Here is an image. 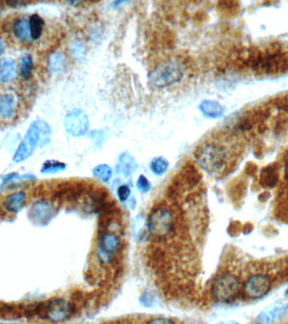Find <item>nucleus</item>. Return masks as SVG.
I'll use <instances>...</instances> for the list:
<instances>
[{
    "label": "nucleus",
    "instance_id": "nucleus-1",
    "mask_svg": "<svg viewBox=\"0 0 288 324\" xmlns=\"http://www.w3.org/2000/svg\"><path fill=\"white\" fill-rule=\"evenodd\" d=\"M52 130L46 122L35 121L31 124L25 138L17 149L13 157L15 163L28 159L37 146L43 147L50 142Z\"/></svg>",
    "mask_w": 288,
    "mask_h": 324
},
{
    "label": "nucleus",
    "instance_id": "nucleus-2",
    "mask_svg": "<svg viewBox=\"0 0 288 324\" xmlns=\"http://www.w3.org/2000/svg\"><path fill=\"white\" fill-rule=\"evenodd\" d=\"M147 229L154 239L160 241L171 237L175 229V218L172 210L166 206H156L148 214Z\"/></svg>",
    "mask_w": 288,
    "mask_h": 324
},
{
    "label": "nucleus",
    "instance_id": "nucleus-3",
    "mask_svg": "<svg viewBox=\"0 0 288 324\" xmlns=\"http://www.w3.org/2000/svg\"><path fill=\"white\" fill-rule=\"evenodd\" d=\"M200 167L209 174L220 172L226 163V152L223 147L214 143H205L195 152Z\"/></svg>",
    "mask_w": 288,
    "mask_h": 324
},
{
    "label": "nucleus",
    "instance_id": "nucleus-4",
    "mask_svg": "<svg viewBox=\"0 0 288 324\" xmlns=\"http://www.w3.org/2000/svg\"><path fill=\"white\" fill-rule=\"evenodd\" d=\"M122 249V242L115 231L104 230L99 231L96 244V258L103 266H111L117 260Z\"/></svg>",
    "mask_w": 288,
    "mask_h": 324
},
{
    "label": "nucleus",
    "instance_id": "nucleus-5",
    "mask_svg": "<svg viewBox=\"0 0 288 324\" xmlns=\"http://www.w3.org/2000/svg\"><path fill=\"white\" fill-rule=\"evenodd\" d=\"M239 290L237 277L230 273H222L216 277L211 286V292L216 302L220 303L232 302Z\"/></svg>",
    "mask_w": 288,
    "mask_h": 324
},
{
    "label": "nucleus",
    "instance_id": "nucleus-6",
    "mask_svg": "<svg viewBox=\"0 0 288 324\" xmlns=\"http://www.w3.org/2000/svg\"><path fill=\"white\" fill-rule=\"evenodd\" d=\"M183 72L178 64L168 62L160 65L150 73V81L156 87L164 88L179 82Z\"/></svg>",
    "mask_w": 288,
    "mask_h": 324
},
{
    "label": "nucleus",
    "instance_id": "nucleus-7",
    "mask_svg": "<svg viewBox=\"0 0 288 324\" xmlns=\"http://www.w3.org/2000/svg\"><path fill=\"white\" fill-rule=\"evenodd\" d=\"M73 313V307L69 302L62 298L51 300L44 307L46 318L54 322L59 323L68 319Z\"/></svg>",
    "mask_w": 288,
    "mask_h": 324
},
{
    "label": "nucleus",
    "instance_id": "nucleus-8",
    "mask_svg": "<svg viewBox=\"0 0 288 324\" xmlns=\"http://www.w3.org/2000/svg\"><path fill=\"white\" fill-rule=\"evenodd\" d=\"M64 126L66 131L70 135L80 137L88 131L89 119L83 111L73 109L67 113L65 118Z\"/></svg>",
    "mask_w": 288,
    "mask_h": 324
},
{
    "label": "nucleus",
    "instance_id": "nucleus-9",
    "mask_svg": "<svg viewBox=\"0 0 288 324\" xmlns=\"http://www.w3.org/2000/svg\"><path fill=\"white\" fill-rule=\"evenodd\" d=\"M271 289V280L264 274L249 277L244 283V292L249 298L259 299L266 296Z\"/></svg>",
    "mask_w": 288,
    "mask_h": 324
},
{
    "label": "nucleus",
    "instance_id": "nucleus-10",
    "mask_svg": "<svg viewBox=\"0 0 288 324\" xmlns=\"http://www.w3.org/2000/svg\"><path fill=\"white\" fill-rule=\"evenodd\" d=\"M288 314V303L277 302L266 307L259 314L255 320V324H272L285 318Z\"/></svg>",
    "mask_w": 288,
    "mask_h": 324
},
{
    "label": "nucleus",
    "instance_id": "nucleus-11",
    "mask_svg": "<svg viewBox=\"0 0 288 324\" xmlns=\"http://www.w3.org/2000/svg\"><path fill=\"white\" fill-rule=\"evenodd\" d=\"M54 206L50 203L41 201L37 202L31 209V217L35 221L39 224L42 223H48L49 220L54 217Z\"/></svg>",
    "mask_w": 288,
    "mask_h": 324
},
{
    "label": "nucleus",
    "instance_id": "nucleus-12",
    "mask_svg": "<svg viewBox=\"0 0 288 324\" xmlns=\"http://www.w3.org/2000/svg\"><path fill=\"white\" fill-rule=\"evenodd\" d=\"M137 167V164L134 158L128 153L125 152L119 156L116 165V172L128 178L136 172Z\"/></svg>",
    "mask_w": 288,
    "mask_h": 324
},
{
    "label": "nucleus",
    "instance_id": "nucleus-13",
    "mask_svg": "<svg viewBox=\"0 0 288 324\" xmlns=\"http://www.w3.org/2000/svg\"><path fill=\"white\" fill-rule=\"evenodd\" d=\"M25 195L24 192L13 193L8 195L3 201V207L5 211L12 214H15L20 211L25 205Z\"/></svg>",
    "mask_w": 288,
    "mask_h": 324
},
{
    "label": "nucleus",
    "instance_id": "nucleus-14",
    "mask_svg": "<svg viewBox=\"0 0 288 324\" xmlns=\"http://www.w3.org/2000/svg\"><path fill=\"white\" fill-rule=\"evenodd\" d=\"M17 74V65L14 60L9 58L0 60V82L9 83Z\"/></svg>",
    "mask_w": 288,
    "mask_h": 324
},
{
    "label": "nucleus",
    "instance_id": "nucleus-15",
    "mask_svg": "<svg viewBox=\"0 0 288 324\" xmlns=\"http://www.w3.org/2000/svg\"><path fill=\"white\" fill-rule=\"evenodd\" d=\"M16 110V101L11 94L0 96V119L8 120L11 119Z\"/></svg>",
    "mask_w": 288,
    "mask_h": 324
},
{
    "label": "nucleus",
    "instance_id": "nucleus-16",
    "mask_svg": "<svg viewBox=\"0 0 288 324\" xmlns=\"http://www.w3.org/2000/svg\"><path fill=\"white\" fill-rule=\"evenodd\" d=\"M199 108L206 117L211 119L219 118L224 113V107L215 101H203Z\"/></svg>",
    "mask_w": 288,
    "mask_h": 324
},
{
    "label": "nucleus",
    "instance_id": "nucleus-17",
    "mask_svg": "<svg viewBox=\"0 0 288 324\" xmlns=\"http://www.w3.org/2000/svg\"><path fill=\"white\" fill-rule=\"evenodd\" d=\"M14 34L21 42H28L31 39V30L28 20H19L14 23Z\"/></svg>",
    "mask_w": 288,
    "mask_h": 324
},
{
    "label": "nucleus",
    "instance_id": "nucleus-18",
    "mask_svg": "<svg viewBox=\"0 0 288 324\" xmlns=\"http://www.w3.org/2000/svg\"><path fill=\"white\" fill-rule=\"evenodd\" d=\"M30 30H31V39H39L42 36L43 27H44V20L38 14H32L29 20Z\"/></svg>",
    "mask_w": 288,
    "mask_h": 324
},
{
    "label": "nucleus",
    "instance_id": "nucleus-19",
    "mask_svg": "<svg viewBox=\"0 0 288 324\" xmlns=\"http://www.w3.org/2000/svg\"><path fill=\"white\" fill-rule=\"evenodd\" d=\"M149 167L152 172L155 175L162 176L168 170L169 161L163 156H158L152 160Z\"/></svg>",
    "mask_w": 288,
    "mask_h": 324
},
{
    "label": "nucleus",
    "instance_id": "nucleus-20",
    "mask_svg": "<svg viewBox=\"0 0 288 324\" xmlns=\"http://www.w3.org/2000/svg\"><path fill=\"white\" fill-rule=\"evenodd\" d=\"M66 164L63 163L62 161H54L50 160L47 161L42 165L41 172L43 174H55L58 172H62L66 169Z\"/></svg>",
    "mask_w": 288,
    "mask_h": 324
},
{
    "label": "nucleus",
    "instance_id": "nucleus-21",
    "mask_svg": "<svg viewBox=\"0 0 288 324\" xmlns=\"http://www.w3.org/2000/svg\"><path fill=\"white\" fill-rule=\"evenodd\" d=\"M93 175L102 183H108L112 177V169L107 164H100L93 170Z\"/></svg>",
    "mask_w": 288,
    "mask_h": 324
},
{
    "label": "nucleus",
    "instance_id": "nucleus-22",
    "mask_svg": "<svg viewBox=\"0 0 288 324\" xmlns=\"http://www.w3.org/2000/svg\"><path fill=\"white\" fill-rule=\"evenodd\" d=\"M33 70V60L30 54H25L20 58V74L25 79L31 77Z\"/></svg>",
    "mask_w": 288,
    "mask_h": 324
},
{
    "label": "nucleus",
    "instance_id": "nucleus-23",
    "mask_svg": "<svg viewBox=\"0 0 288 324\" xmlns=\"http://www.w3.org/2000/svg\"><path fill=\"white\" fill-rule=\"evenodd\" d=\"M49 67H50L51 70L54 72V73L58 72L60 69H62V56L60 54H54L53 56L51 57L50 60H49Z\"/></svg>",
    "mask_w": 288,
    "mask_h": 324
},
{
    "label": "nucleus",
    "instance_id": "nucleus-24",
    "mask_svg": "<svg viewBox=\"0 0 288 324\" xmlns=\"http://www.w3.org/2000/svg\"><path fill=\"white\" fill-rule=\"evenodd\" d=\"M116 194H117L118 199L120 203H125L131 196V189L127 185L123 184L118 188Z\"/></svg>",
    "mask_w": 288,
    "mask_h": 324
},
{
    "label": "nucleus",
    "instance_id": "nucleus-25",
    "mask_svg": "<svg viewBox=\"0 0 288 324\" xmlns=\"http://www.w3.org/2000/svg\"><path fill=\"white\" fill-rule=\"evenodd\" d=\"M137 187L138 190L141 192L148 193L150 191L152 186L150 182H149L148 178H146L145 176L140 175L137 178Z\"/></svg>",
    "mask_w": 288,
    "mask_h": 324
},
{
    "label": "nucleus",
    "instance_id": "nucleus-26",
    "mask_svg": "<svg viewBox=\"0 0 288 324\" xmlns=\"http://www.w3.org/2000/svg\"><path fill=\"white\" fill-rule=\"evenodd\" d=\"M146 324H175V323L168 318H156L149 320Z\"/></svg>",
    "mask_w": 288,
    "mask_h": 324
},
{
    "label": "nucleus",
    "instance_id": "nucleus-27",
    "mask_svg": "<svg viewBox=\"0 0 288 324\" xmlns=\"http://www.w3.org/2000/svg\"><path fill=\"white\" fill-rule=\"evenodd\" d=\"M3 52H4V47H3V43H2V41L0 40V56H1V55L3 54Z\"/></svg>",
    "mask_w": 288,
    "mask_h": 324
},
{
    "label": "nucleus",
    "instance_id": "nucleus-28",
    "mask_svg": "<svg viewBox=\"0 0 288 324\" xmlns=\"http://www.w3.org/2000/svg\"><path fill=\"white\" fill-rule=\"evenodd\" d=\"M285 296L286 297H288V290L286 291Z\"/></svg>",
    "mask_w": 288,
    "mask_h": 324
},
{
    "label": "nucleus",
    "instance_id": "nucleus-29",
    "mask_svg": "<svg viewBox=\"0 0 288 324\" xmlns=\"http://www.w3.org/2000/svg\"></svg>",
    "mask_w": 288,
    "mask_h": 324
}]
</instances>
